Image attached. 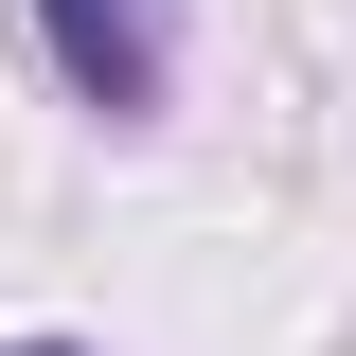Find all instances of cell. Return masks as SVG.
Returning a JSON list of instances; mask_svg holds the SVG:
<instances>
[{
    "instance_id": "1",
    "label": "cell",
    "mask_w": 356,
    "mask_h": 356,
    "mask_svg": "<svg viewBox=\"0 0 356 356\" xmlns=\"http://www.w3.org/2000/svg\"><path fill=\"white\" fill-rule=\"evenodd\" d=\"M36 54L72 72V107L161 125V89H178V0H36Z\"/></svg>"
},
{
    "instance_id": "2",
    "label": "cell",
    "mask_w": 356,
    "mask_h": 356,
    "mask_svg": "<svg viewBox=\"0 0 356 356\" xmlns=\"http://www.w3.org/2000/svg\"><path fill=\"white\" fill-rule=\"evenodd\" d=\"M0 356H72V339H0Z\"/></svg>"
}]
</instances>
